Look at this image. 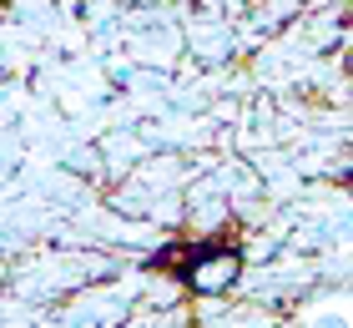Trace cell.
<instances>
[{"mask_svg": "<svg viewBox=\"0 0 353 328\" xmlns=\"http://www.w3.org/2000/svg\"><path fill=\"white\" fill-rule=\"evenodd\" d=\"M237 273H243V253L237 248H202L187 262L182 278H187L192 293H207V298H212V293H228L237 283Z\"/></svg>", "mask_w": 353, "mask_h": 328, "instance_id": "1", "label": "cell"}, {"mask_svg": "<svg viewBox=\"0 0 353 328\" xmlns=\"http://www.w3.org/2000/svg\"><path fill=\"white\" fill-rule=\"evenodd\" d=\"M313 328H353V318H348V313H318Z\"/></svg>", "mask_w": 353, "mask_h": 328, "instance_id": "2", "label": "cell"}]
</instances>
